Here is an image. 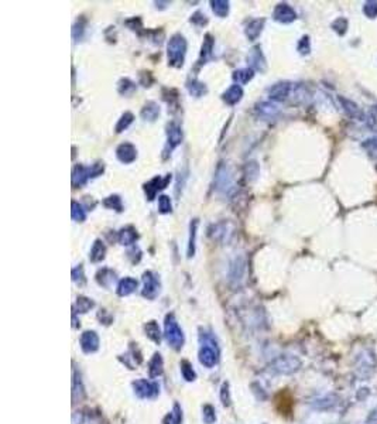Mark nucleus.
Segmentation results:
<instances>
[{"mask_svg":"<svg viewBox=\"0 0 377 424\" xmlns=\"http://www.w3.org/2000/svg\"><path fill=\"white\" fill-rule=\"evenodd\" d=\"M273 18L278 22V23L290 24L294 22L297 18V13L294 12V9L287 5V3H280L276 6L274 12H273Z\"/></svg>","mask_w":377,"mask_h":424,"instance_id":"4","label":"nucleus"},{"mask_svg":"<svg viewBox=\"0 0 377 424\" xmlns=\"http://www.w3.org/2000/svg\"><path fill=\"white\" fill-rule=\"evenodd\" d=\"M216 188H218V191H224V193H228L229 189L233 188V176H232V171L229 170V167L220 165L218 168Z\"/></svg>","mask_w":377,"mask_h":424,"instance_id":"5","label":"nucleus"},{"mask_svg":"<svg viewBox=\"0 0 377 424\" xmlns=\"http://www.w3.org/2000/svg\"><path fill=\"white\" fill-rule=\"evenodd\" d=\"M137 238H139L137 230H136L133 226H124V228H122V229L119 230L118 234L119 243H122L123 246H130V245L136 243Z\"/></svg>","mask_w":377,"mask_h":424,"instance_id":"12","label":"nucleus"},{"mask_svg":"<svg viewBox=\"0 0 377 424\" xmlns=\"http://www.w3.org/2000/svg\"><path fill=\"white\" fill-rule=\"evenodd\" d=\"M363 12H365L369 17H374V16H377V2H367V3H365Z\"/></svg>","mask_w":377,"mask_h":424,"instance_id":"30","label":"nucleus"},{"mask_svg":"<svg viewBox=\"0 0 377 424\" xmlns=\"http://www.w3.org/2000/svg\"><path fill=\"white\" fill-rule=\"evenodd\" d=\"M144 280H146V291H144V294L147 295L150 294V291L156 290V279H154L151 273H146L144 274Z\"/></svg>","mask_w":377,"mask_h":424,"instance_id":"29","label":"nucleus"},{"mask_svg":"<svg viewBox=\"0 0 377 424\" xmlns=\"http://www.w3.org/2000/svg\"><path fill=\"white\" fill-rule=\"evenodd\" d=\"M211 6H212V12L218 17L224 18L229 14V2H226V0H212Z\"/></svg>","mask_w":377,"mask_h":424,"instance_id":"20","label":"nucleus"},{"mask_svg":"<svg viewBox=\"0 0 377 424\" xmlns=\"http://www.w3.org/2000/svg\"><path fill=\"white\" fill-rule=\"evenodd\" d=\"M160 112H161V109H160L159 103L154 102V100H148L147 103L143 106L142 113H140V115H142V118L144 119V120H147V122H154V120L160 116Z\"/></svg>","mask_w":377,"mask_h":424,"instance_id":"13","label":"nucleus"},{"mask_svg":"<svg viewBox=\"0 0 377 424\" xmlns=\"http://www.w3.org/2000/svg\"><path fill=\"white\" fill-rule=\"evenodd\" d=\"M291 91H293V85L290 82H278L269 89V95H270V99L284 102L290 98Z\"/></svg>","mask_w":377,"mask_h":424,"instance_id":"7","label":"nucleus"},{"mask_svg":"<svg viewBox=\"0 0 377 424\" xmlns=\"http://www.w3.org/2000/svg\"><path fill=\"white\" fill-rule=\"evenodd\" d=\"M243 98V89L240 85H237V83H235V85H232L230 88H228L226 91L224 92V95H222V99H224V102L226 103V105L229 106H235L237 105L240 100H242Z\"/></svg>","mask_w":377,"mask_h":424,"instance_id":"10","label":"nucleus"},{"mask_svg":"<svg viewBox=\"0 0 377 424\" xmlns=\"http://www.w3.org/2000/svg\"><path fill=\"white\" fill-rule=\"evenodd\" d=\"M183 143V130L175 122L167 124V143L164 147V157L170 156Z\"/></svg>","mask_w":377,"mask_h":424,"instance_id":"2","label":"nucleus"},{"mask_svg":"<svg viewBox=\"0 0 377 424\" xmlns=\"http://www.w3.org/2000/svg\"><path fill=\"white\" fill-rule=\"evenodd\" d=\"M116 156H118V159L122 163L130 164V163H133L137 159V149L131 143H123L116 150Z\"/></svg>","mask_w":377,"mask_h":424,"instance_id":"8","label":"nucleus"},{"mask_svg":"<svg viewBox=\"0 0 377 424\" xmlns=\"http://www.w3.org/2000/svg\"><path fill=\"white\" fill-rule=\"evenodd\" d=\"M263 27H264V18H254V20H250L245 29V34L249 38V41H254L259 38V35L261 34L263 31Z\"/></svg>","mask_w":377,"mask_h":424,"instance_id":"11","label":"nucleus"},{"mask_svg":"<svg viewBox=\"0 0 377 424\" xmlns=\"http://www.w3.org/2000/svg\"><path fill=\"white\" fill-rule=\"evenodd\" d=\"M171 181V174H168V176L165 177V178H161V177H154V178H151L148 183L144 184V193H146V195H147V200L151 201L156 198V195H157V193L159 191H161V189H164L165 187H167V184L170 183Z\"/></svg>","mask_w":377,"mask_h":424,"instance_id":"3","label":"nucleus"},{"mask_svg":"<svg viewBox=\"0 0 377 424\" xmlns=\"http://www.w3.org/2000/svg\"><path fill=\"white\" fill-rule=\"evenodd\" d=\"M341 103L343 105V109H345L350 116L359 119V120H365V115H363L362 109H360L356 103H353V102H350V100L348 99H343V98H341Z\"/></svg>","mask_w":377,"mask_h":424,"instance_id":"19","label":"nucleus"},{"mask_svg":"<svg viewBox=\"0 0 377 424\" xmlns=\"http://www.w3.org/2000/svg\"><path fill=\"white\" fill-rule=\"evenodd\" d=\"M118 91L120 95H131L136 91V83L133 81H130L129 78H122L118 83Z\"/></svg>","mask_w":377,"mask_h":424,"instance_id":"23","label":"nucleus"},{"mask_svg":"<svg viewBox=\"0 0 377 424\" xmlns=\"http://www.w3.org/2000/svg\"><path fill=\"white\" fill-rule=\"evenodd\" d=\"M256 113L261 119H273L278 113V109L270 102H261L256 106Z\"/></svg>","mask_w":377,"mask_h":424,"instance_id":"15","label":"nucleus"},{"mask_svg":"<svg viewBox=\"0 0 377 424\" xmlns=\"http://www.w3.org/2000/svg\"><path fill=\"white\" fill-rule=\"evenodd\" d=\"M159 211L161 214H170L172 211V204L168 195H160L159 197Z\"/></svg>","mask_w":377,"mask_h":424,"instance_id":"26","label":"nucleus"},{"mask_svg":"<svg viewBox=\"0 0 377 424\" xmlns=\"http://www.w3.org/2000/svg\"><path fill=\"white\" fill-rule=\"evenodd\" d=\"M213 46H215V38L211 34L205 35V40L202 43V48H201L199 64H205L208 59L212 57Z\"/></svg>","mask_w":377,"mask_h":424,"instance_id":"14","label":"nucleus"},{"mask_svg":"<svg viewBox=\"0 0 377 424\" xmlns=\"http://www.w3.org/2000/svg\"><path fill=\"white\" fill-rule=\"evenodd\" d=\"M254 77V71L249 67V68H240V70H236L233 72V81L237 85H246L249 81H252Z\"/></svg>","mask_w":377,"mask_h":424,"instance_id":"17","label":"nucleus"},{"mask_svg":"<svg viewBox=\"0 0 377 424\" xmlns=\"http://www.w3.org/2000/svg\"><path fill=\"white\" fill-rule=\"evenodd\" d=\"M187 88H188L189 94L195 96V98H201L208 92L207 85L204 82H201L198 79H189L187 82Z\"/></svg>","mask_w":377,"mask_h":424,"instance_id":"18","label":"nucleus"},{"mask_svg":"<svg viewBox=\"0 0 377 424\" xmlns=\"http://www.w3.org/2000/svg\"><path fill=\"white\" fill-rule=\"evenodd\" d=\"M189 20H191V23L195 24L196 27H204V26H207V24H208L207 14H205V13L199 12V10H198V12H195L194 14L191 16V18H189Z\"/></svg>","mask_w":377,"mask_h":424,"instance_id":"28","label":"nucleus"},{"mask_svg":"<svg viewBox=\"0 0 377 424\" xmlns=\"http://www.w3.org/2000/svg\"><path fill=\"white\" fill-rule=\"evenodd\" d=\"M298 51L301 54H308L309 53V37H302L298 43Z\"/></svg>","mask_w":377,"mask_h":424,"instance_id":"31","label":"nucleus"},{"mask_svg":"<svg viewBox=\"0 0 377 424\" xmlns=\"http://www.w3.org/2000/svg\"><path fill=\"white\" fill-rule=\"evenodd\" d=\"M248 64L250 65V68L253 71L264 72L265 68H267V62H265V58L260 46L250 48V51L248 54Z\"/></svg>","mask_w":377,"mask_h":424,"instance_id":"6","label":"nucleus"},{"mask_svg":"<svg viewBox=\"0 0 377 424\" xmlns=\"http://www.w3.org/2000/svg\"><path fill=\"white\" fill-rule=\"evenodd\" d=\"M369 123H370V128L374 132L377 130V106H373L371 109L370 115H369Z\"/></svg>","mask_w":377,"mask_h":424,"instance_id":"33","label":"nucleus"},{"mask_svg":"<svg viewBox=\"0 0 377 424\" xmlns=\"http://www.w3.org/2000/svg\"><path fill=\"white\" fill-rule=\"evenodd\" d=\"M187 47L188 44L183 34H174L171 37L167 46V57L171 67H175V68L183 67L187 55Z\"/></svg>","mask_w":377,"mask_h":424,"instance_id":"1","label":"nucleus"},{"mask_svg":"<svg viewBox=\"0 0 377 424\" xmlns=\"http://www.w3.org/2000/svg\"><path fill=\"white\" fill-rule=\"evenodd\" d=\"M103 205L109 208V209H115V211L122 212L123 211V204H122V198L119 195H109L107 198L103 200L102 202Z\"/></svg>","mask_w":377,"mask_h":424,"instance_id":"24","label":"nucleus"},{"mask_svg":"<svg viewBox=\"0 0 377 424\" xmlns=\"http://www.w3.org/2000/svg\"><path fill=\"white\" fill-rule=\"evenodd\" d=\"M91 180V174H89V167H85L82 164H77L72 170V185L74 188L78 187H82Z\"/></svg>","mask_w":377,"mask_h":424,"instance_id":"9","label":"nucleus"},{"mask_svg":"<svg viewBox=\"0 0 377 424\" xmlns=\"http://www.w3.org/2000/svg\"><path fill=\"white\" fill-rule=\"evenodd\" d=\"M133 120H135V116H133V113L130 112H124L122 116H120V119H119L118 124H116V133H122L123 130H126L127 128H129L130 124L133 123Z\"/></svg>","mask_w":377,"mask_h":424,"instance_id":"25","label":"nucleus"},{"mask_svg":"<svg viewBox=\"0 0 377 424\" xmlns=\"http://www.w3.org/2000/svg\"><path fill=\"white\" fill-rule=\"evenodd\" d=\"M198 219H192L189 224V241H188V256H194L195 243H196V229H198Z\"/></svg>","mask_w":377,"mask_h":424,"instance_id":"21","label":"nucleus"},{"mask_svg":"<svg viewBox=\"0 0 377 424\" xmlns=\"http://www.w3.org/2000/svg\"><path fill=\"white\" fill-rule=\"evenodd\" d=\"M105 255H106V246L105 243L100 241V239H96L94 242V246L91 249V255H89V259L92 262H100V260L105 259Z\"/></svg>","mask_w":377,"mask_h":424,"instance_id":"16","label":"nucleus"},{"mask_svg":"<svg viewBox=\"0 0 377 424\" xmlns=\"http://www.w3.org/2000/svg\"><path fill=\"white\" fill-rule=\"evenodd\" d=\"M136 286H137V283H136L133 279H124V280H122V283H120V286H119V293H120V294H129V293L133 291V289H135Z\"/></svg>","mask_w":377,"mask_h":424,"instance_id":"27","label":"nucleus"},{"mask_svg":"<svg viewBox=\"0 0 377 424\" xmlns=\"http://www.w3.org/2000/svg\"><path fill=\"white\" fill-rule=\"evenodd\" d=\"M363 147L369 150V153L371 156H374V159H377V139H373V140H367L363 144Z\"/></svg>","mask_w":377,"mask_h":424,"instance_id":"32","label":"nucleus"},{"mask_svg":"<svg viewBox=\"0 0 377 424\" xmlns=\"http://www.w3.org/2000/svg\"><path fill=\"white\" fill-rule=\"evenodd\" d=\"M71 215H72V219L75 221V222H83L85 219H86V211H85V208H83L79 202H77V201H72L71 204Z\"/></svg>","mask_w":377,"mask_h":424,"instance_id":"22","label":"nucleus"}]
</instances>
